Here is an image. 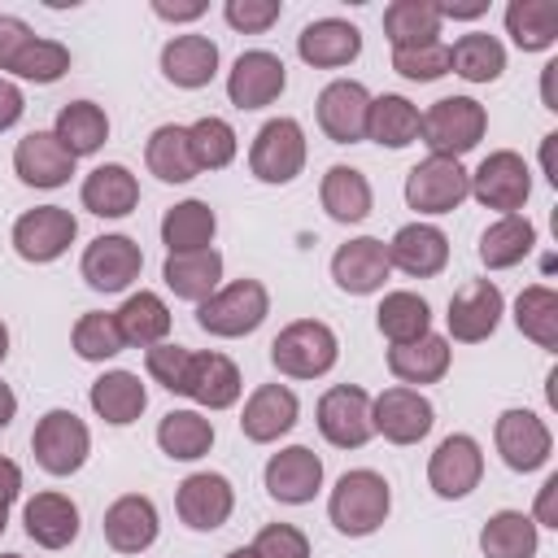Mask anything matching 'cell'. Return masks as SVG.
Returning <instances> with one entry per match:
<instances>
[{
  "label": "cell",
  "mask_w": 558,
  "mask_h": 558,
  "mask_svg": "<svg viewBox=\"0 0 558 558\" xmlns=\"http://www.w3.org/2000/svg\"><path fill=\"white\" fill-rule=\"evenodd\" d=\"M392 510V493H388V480L379 471H344L331 488V501H327V514L331 523L344 532V536H371Z\"/></svg>",
  "instance_id": "cell-1"
},
{
  "label": "cell",
  "mask_w": 558,
  "mask_h": 558,
  "mask_svg": "<svg viewBox=\"0 0 558 558\" xmlns=\"http://www.w3.org/2000/svg\"><path fill=\"white\" fill-rule=\"evenodd\" d=\"M484 126H488V113L471 96H445L418 118V135L432 148V157H453V161L484 140Z\"/></svg>",
  "instance_id": "cell-2"
},
{
  "label": "cell",
  "mask_w": 558,
  "mask_h": 558,
  "mask_svg": "<svg viewBox=\"0 0 558 558\" xmlns=\"http://www.w3.org/2000/svg\"><path fill=\"white\" fill-rule=\"evenodd\" d=\"M336 331L318 318H296L288 323L275 340H270V362L279 375L288 379H314V375H327L336 366Z\"/></svg>",
  "instance_id": "cell-3"
},
{
  "label": "cell",
  "mask_w": 558,
  "mask_h": 558,
  "mask_svg": "<svg viewBox=\"0 0 558 558\" xmlns=\"http://www.w3.org/2000/svg\"><path fill=\"white\" fill-rule=\"evenodd\" d=\"M266 314H270V296H266V288H262L257 279H231L227 288H218L214 296H205V301L196 305L201 331L227 336V340L257 331V327L266 323Z\"/></svg>",
  "instance_id": "cell-4"
},
{
  "label": "cell",
  "mask_w": 558,
  "mask_h": 558,
  "mask_svg": "<svg viewBox=\"0 0 558 558\" xmlns=\"http://www.w3.org/2000/svg\"><path fill=\"white\" fill-rule=\"evenodd\" d=\"M31 449H35V462L48 475H74L92 453V432L74 410H48L35 423Z\"/></svg>",
  "instance_id": "cell-5"
},
{
  "label": "cell",
  "mask_w": 558,
  "mask_h": 558,
  "mask_svg": "<svg viewBox=\"0 0 558 558\" xmlns=\"http://www.w3.org/2000/svg\"><path fill=\"white\" fill-rule=\"evenodd\" d=\"M305 166V131L296 118H270L248 148V170L262 183H292Z\"/></svg>",
  "instance_id": "cell-6"
},
{
  "label": "cell",
  "mask_w": 558,
  "mask_h": 558,
  "mask_svg": "<svg viewBox=\"0 0 558 558\" xmlns=\"http://www.w3.org/2000/svg\"><path fill=\"white\" fill-rule=\"evenodd\" d=\"M471 192V174L453 157H427L405 174V205L418 214H453Z\"/></svg>",
  "instance_id": "cell-7"
},
{
  "label": "cell",
  "mask_w": 558,
  "mask_h": 558,
  "mask_svg": "<svg viewBox=\"0 0 558 558\" xmlns=\"http://www.w3.org/2000/svg\"><path fill=\"white\" fill-rule=\"evenodd\" d=\"M532 192V170L519 153L501 148V153H488L480 161V170L471 174V196L484 205V209H501V214H514L523 209Z\"/></svg>",
  "instance_id": "cell-8"
},
{
  "label": "cell",
  "mask_w": 558,
  "mask_h": 558,
  "mask_svg": "<svg viewBox=\"0 0 558 558\" xmlns=\"http://www.w3.org/2000/svg\"><path fill=\"white\" fill-rule=\"evenodd\" d=\"M78 235V222L70 209L61 205H39V209H26L17 222H13V248L22 262H57Z\"/></svg>",
  "instance_id": "cell-9"
},
{
  "label": "cell",
  "mask_w": 558,
  "mask_h": 558,
  "mask_svg": "<svg viewBox=\"0 0 558 558\" xmlns=\"http://www.w3.org/2000/svg\"><path fill=\"white\" fill-rule=\"evenodd\" d=\"M436 423L432 401L418 388H384L371 401V427L392 445H418Z\"/></svg>",
  "instance_id": "cell-10"
},
{
  "label": "cell",
  "mask_w": 558,
  "mask_h": 558,
  "mask_svg": "<svg viewBox=\"0 0 558 558\" xmlns=\"http://www.w3.org/2000/svg\"><path fill=\"white\" fill-rule=\"evenodd\" d=\"M318 432L336 449H362L375 427H371V397L357 384H336L318 401Z\"/></svg>",
  "instance_id": "cell-11"
},
{
  "label": "cell",
  "mask_w": 558,
  "mask_h": 558,
  "mask_svg": "<svg viewBox=\"0 0 558 558\" xmlns=\"http://www.w3.org/2000/svg\"><path fill=\"white\" fill-rule=\"evenodd\" d=\"M144 270V253L131 235H96L83 248V279L96 292H126Z\"/></svg>",
  "instance_id": "cell-12"
},
{
  "label": "cell",
  "mask_w": 558,
  "mask_h": 558,
  "mask_svg": "<svg viewBox=\"0 0 558 558\" xmlns=\"http://www.w3.org/2000/svg\"><path fill=\"white\" fill-rule=\"evenodd\" d=\"M480 475H484V453H480V445H475L471 436H462V432L445 436V440L436 445L432 462H427V484H432V493L445 497V501L466 497V493L480 484Z\"/></svg>",
  "instance_id": "cell-13"
},
{
  "label": "cell",
  "mask_w": 558,
  "mask_h": 558,
  "mask_svg": "<svg viewBox=\"0 0 558 558\" xmlns=\"http://www.w3.org/2000/svg\"><path fill=\"white\" fill-rule=\"evenodd\" d=\"M366 109H371V92L353 78H336L318 92V126L331 144H357L366 140Z\"/></svg>",
  "instance_id": "cell-14"
},
{
  "label": "cell",
  "mask_w": 558,
  "mask_h": 558,
  "mask_svg": "<svg viewBox=\"0 0 558 558\" xmlns=\"http://www.w3.org/2000/svg\"><path fill=\"white\" fill-rule=\"evenodd\" d=\"M501 310H506L501 288L493 279H471L449 301V336L462 340V344H480V340H488L497 331Z\"/></svg>",
  "instance_id": "cell-15"
},
{
  "label": "cell",
  "mask_w": 558,
  "mask_h": 558,
  "mask_svg": "<svg viewBox=\"0 0 558 558\" xmlns=\"http://www.w3.org/2000/svg\"><path fill=\"white\" fill-rule=\"evenodd\" d=\"M493 440H497L501 462L510 471H523V475L536 471V466H545L549 462V449H554L549 427L532 410H506L497 418V427H493Z\"/></svg>",
  "instance_id": "cell-16"
},
{
  "label": "cell",
  "mask_w": 558,
  "mask_h": 558,
  "mask_svg": "<svg viewBox=\"0 0 558 558\" xmlns=\"http://www.w3.org/2000/svg\"><path fill=\"white\" fill-rule=\"evenodd\" d=\"M231 506H235V493L227 484V475L218 471H196L179 484L174 493V510L179 519L192 527V532H214L231 519Z\"/></svg>",
  "instance_id": "cell-17"
},
{
  "label": "cell",
  "mask_w": 558,
  "mask_h": 558,
  "mask_svg": "<svg viewBox=\"0 0 558 558\" xmlns=\"http://www.w3.org/2000/svg\"><path fill=\"white\" fill-rule=\"evenodd\" d=\"M288 74H283V61L266 48H253V52H240L231 74H227V96L235 109H266L270 100H279Z\"/></svg>",
  "instance_id": "cell-18"
},
{
  "label": "cell",
  "mask_w": 558,
  "mask_h": 558,
  "mask_svg": "<svg viewBox=\"0 0 558 558\" xmlns=\"http://www.w3.org/2000/svg\"><path fill=\"white\" fill-rule=\"evenodd\" d=\"M323 488V462L305 445H288L266 462V493L283 506H305Z\"/></svg>",
  "instance_id": "cell-19"
},
{
  "label": "cell",
  "mask_w": 558,
  "mask_h": 558,
  "mask_svg": "<svg viewBox=\"0 0 558 558\" xmlns=\"http://www.w3.org/2000/svg\"><path fill=\"white\" fill-rule=\"evenodd\" d=\"M384 248H388V266H397V270H405L414 279H432L449 262V240L432 222H405Z\"/></svg>",
  "instance_id": "cell-20"
},
{
  "label": "cell",
  "mask_w": 558,
  "mask_h": 558,
  "mask_svg": "<svg viewBox=\"0 0 558 558\" xmlns=\"http://www.w3.org/2000/svg\"><path fill=\"white\" fill-rule=\"evenodd\" d=\"M388 270H392V266H388V248H384V240H375V235H357V240L340 244L336 257H331V279H336L344 292H353V296L379 292L384 279H388Z\"/></svg>",
  "instance_id": "cell-21"
},
{
  "label": "cell",
  "mask_w": 558,
  "mask_h": 558,
  "mask_svg": "<svg viewBox=\"0 0 558 558\" xmlns=\"http://www.w3.org/2000/svg\"><path fill=\"white\" fill-rule=\"evenodd\" d=\"M13 170L31 187H61L74 174V157L65 153V144L52 131H31L13 148Z\"/></svg>",
  "instance_id": "cell-22"
},
{
  "label": "cell",
  "mask_w": 558,
  "mask_h": 558,
  "mask_svg": "<svg viewBox=\"0 0 558 558\" xmlns=\"http://www.w3.org/2000/svg\"><path fill=\"white\" fill-rule=\"evenodd\" d=\"M296 414H301V405H296V392H292L288 384H262V388L244 401L240 432H244L248 440H257V445H270V440H279L283 432L296 427Z\"/></svg>",
  "instance_id": "cell-23"
},
{
  "label": "cell",
  "mask_w": 558,
  "mask_h": 558,
  "mask_svg": "<svg viewBox=\"0 0 558 558\" xmlns=\"http://www.w3.org/2000/svg\"><path fill=\"white\" fill-rule=\"evenodd\" d=\"M296 52L314 70H336L362 52V31L344 17H318L296 35Z\"/></svg>",
  "instance_id": "cell-24"
},
{
  "label": "cell",
  "mask_w": 558,
  "mask_h": 558,
  "mask_svg": "<svg viewBox=\"0 0 558 558\" xmlns=\"http://www.w3.org/2000/svg\"><path fill=\"white\" fill-rule=\"evenodd\" d=\"M240 371L231 357L222 353H192L187 357V375H183V397H192L196 405L209 410H227L240 401Z\"/></svg>",
  "instance_id": "cell-25"
},
{
  "label": "cell",
  "mask_w": 558,
  "mask_h": 558,
  "mask_svg": "<svg viewBox=\"0 0 558 558\" xmlns=\"http://www.w3.org/2000/svg\"><path fill=\"white\" fill-rule=\"evenodd\" d=\"M105 541L118 554H144L157 541V506L144 493H126L105 510Z\"/></svg>",
  "instance_id": "cell-26"
},
{
  "label": "cell",
  "mask_w": 558,
  "mask_h": 558,
  "mask_svg": "<svg viewBox=\"0 0 558 558\" xmlns=\"http://www.w3.org/2000/svg\"><path fill=\"white\" fill-rule=\"evenodd\" d=\"M161 279L166 288L179 296V301H205L218 292L222 283V253L218 248H196V253H166V266H161Z\"/></svg>",
  "instance_id": "cell-27"
},
{
  "label": "cell",
  "mask_w": 558,
  "mask_h": 558,
  "mask_svg": "<svg viewBox=\"0 0 558 558\" xmlns=\"http://www.w3.org/2000/svg\"><path fill=\"white\" fill-rule=\"evenodd\" d=\"M26 536L44 549H65L78 536V506L65 493H35L22 510Z\"/></svg>",
  "instance_id": "cell-28"
},
{
  "label": "cell",
  "mask_w": 558,
  "mask_h": 558,
  "mask_svg": "<svg viewBox=\"0 0 558 558\" xmlns=\"http://www.w3.org/2000/svg\"><path fill=\"white\" fill-rule=\"evenodd\" d=\"M83 209L96 214V218H126L135 205H140V183L126 166L109 161V166H96L87 179H83Z\"/></svg>",
  "instance_id": "cell-29"
},
{
  "label": "cell",
  "mask_w": 558,
  "mask_h": 558,
  "mask_svg": "<svg viewBox=\"0 0 558 558\" xmlns=\"http://www.w3.org/2000/svg\"><path fill=\"white\" fill-rule=\"evenodd\" d=\"M161 74L174 87H205L218 74V44L209 35H174L161 48Z\"/></svg>",
  "instance_id": "cell-30"
},
{
  "label": "cell",
  "mask_w": 558,
  "mask_h": 558,
  "mask_svg": "<svg viewBox=\"0 0 558 558\" xmlns=\"http://www.w3.org/2000/svg\"><path fill=\"white\" fill-rule=\"evenodd\" d=\"M87 397H92V410H96L105 423H113V427L135 423V418L144 414V405H148V392H144L140 375H131V371H105V375L92 384Z\"/></svg>",
  "instance_id": "cell-31"
},
{
  "label": "cell",
  "mask_w": 558,
  "mask_h": 558,
  "mask_svg": "<svg viewBox=\"0 0 558 558\" xmlns=\"http://www.w3.org/2000/svg\"><path fill=\"white\" fill-rule=\"evenodd\" d=\"M214 231H218V218H214V209L205 201H179L161 218V244H166V253L209 248L214 244Z\"/></svg>",
  "instance_id": "cell-32"
},
{
  "label": "cell",
  "mask_w": 558,
  "mask_h": 558,
  "mask_svg": "<svg viewBox=\"0 0 558 558\" xmlns=\"http://www.w3.org/2000/svg\"><path fill=\"white\" fill-rule=\"evenodd\" d=\"M388 371L401 384H436L449 371V340L427 331L410 344H392L388 349Z\"/></svg>",
  "instance_id": "cell-33"
},
{
  "label": "cell",
  "mask_w": 558,
  "mask_h": 558,
  "mask_svg": "<svg viewBox=\"0 0 558 558\" xmlns=\"http://www.w3.org/2000/svg\"><path fill=\"white\" fill-rule=\"evenodd\" d=\"M113 318H118L122 344L153 349V344H161L170 336V310H166V301L157 292H131Z\"/></svg>",
  "instance_id": "cell-34"
},
{
  "label": "cell",
  "mask_w": 558,
  "mask_h": 558,
  "mask_svg": "<svg viewBox=\"0 0 558 558\" xmlns=\"http://www.w3.org/2000/svg\"><path fill=\"white\" fill-rule=\"evenodd\" d=\"M418 118H423V113H418L405 96L384 92V96H375L371 109H366V140H375V144H384V148H405V144L418 140Z\"/></svg>",
  "instance_id": "cell-35"
},
{
  "label": "cell",
  "mask_w": 558,
  "mask_h": 558,
  "mask_svg": "<svg viewBox=\"0 0 558 558\" xmlns=\"http://www.w3.org/2000/svg\"><path fill=\"white\" fill-rule=\"evenodd\" d=\"M52 135H57V140L65 144V153L78 161V157L96 153V148L109 140V118H105V109L92 105V100H70V105H61Z\"/></svg>",
  "instance_id": "cell-36"
},
{
  "label": "cell",
  "mask_w": 558,
  "mask_h": 558,
  "mask_svg": "<svg viewBox=\"0 0 558 558\" xmlns=\"http://www.w3.org/2000/svg\"><path fill=\"white\" fill-rule=\"evenodd\" d=\"M144 161L161 183H187L196 179V161H192V144H187V126L166 122L148 135L144 144Z\"/></svg>",
  "instance_id": "cell-37"
},
{
  "label": "cell",
  "mask_w": 558,
  "mask_h": 558,
  "mask_svg": "<svg viewBox=\"0 0 558 558\" xmlns=\"http://www.w3.org/2000/svg\"><path fill=\"white\" fill-rule=\"evenodd\" d=\"M157 445L166 458L174 462H196L209 453L214 445V423L196 410H170L161 423H157Z\"/></svg>",
  "instance_id": "cell-38"
},
{
  "label": "cell",
  "mask_w": 558,
  "mask_h": 558,
  "mask_svg": "<svg viewBox=\"0 0 558 558\" xmlns=\"http://www.w3.org/2000/svg\"><path fill=\"white\" fill-rule=\"evenodd\" d=\"M536 244V227L519 214H501L484 235H480V262L488 270H506V266H519Z\"/></svg>",
  "instance_id": "cell-39"
},
{
  "label": "cell",
  "mask_w": 558,
  "mask_h": 558,
  "mask_svg": "<svg viewBox=\"0 0 558 558\" xmlns=\"http://www.w3.org/2000/svg\"><path fill=\"white\" fill-rule=\"evenodd\" d=\"M384 35L397 48H418V44H432L440 35V13L432 0H392L384 9Z\"/></svg>",
  "instance_id": "cell-40"
},
{
  "label": "cell",
  "mask_w": 558,
  "mask_h": 558,
  "mask_svg": "<svg viewBox=\"0 0 558 558\" xmlns=\"http://www.w3.org/2000/svg\"><path fill=\"white\" fill-rule=\"evenodd\" d=\"M318 196H323V209H327L336 222H362V218L371 214V183H366V174L353 170V166H331V170L323 174Z\"/></svg>",
  "instance_id": "cell-41"
},
{
  "label": "cell",
  "mask_w": 558,
  "mask_h": 558,
  "mask_svg": "<svg viewBox=\"0 0 558 558\" xmlns=\"http://www.w3.org/2000/svg\"><path fill=\"white\" fill-rule=\"evenodd\" d=\"M484 558H532L536 554V523L523 510H497L480 532Z\"/></svg>",
  "instance_id": "cell-42"
},
{
  "label": "cell",
  "mask_w": 558,
  "mask_h": 558,
  "mask_svg": "<svg viewBox=\"0 0 558 558\" xmlns=\"http://www.w3.org/2000/svg\"><path fill=\"white\" fill-rule=\"evenodd\" d=\"M506 31L523 52H545L558 39V4L554 0H514L506 9Z\"/></svg>",
  "instance_id": "cell-43"
},
{
  "label": "cell",
  "mask_w": 558,
  "mask_h": 558,
  "mask_svg": "<svg viewBox=\"0 0 558 558\" xmlns=\"http://www.w3.org/2000/svg\"><path fill=\"white\" fill-rule=\"evenodd\" d=\"M449 70L462 74L466 83H493L506 70V48L497 44V35L471 31L449 48Z\"/></svg>",
  "instance_id": "cell-44"
},
{
  "label": "cell",
  "mask_w": 558,
  "mask_h": 558,
  "mask_svg": "<svg viewBox=\"0 0 558 558\" xmlns=\"http://www.w3.org/2000/svg\"><path fill=\"white\" fill-rule=\"evenodd\" d=\"M375 323L392 344H410L432 331V310L418 292H388L375 310Z\"/></svg>",
  "instance_id": "cell-45"
},
{
  "label": "cell",
  "mask_w": 558,
  "mask_h": 558,
  "mask_svg": "<svg viewBox=\"0 0 558 558\" xmlns=\"http://www.w3.org/2000/svg\"><path fill=\"white\" fill-rule=\"evenodd\" d=\"M514 323L541 349H558V292L545 288V283L523 288L519 301H514Z\"/></svg>",
  "instance_id": "cell-46"
},
{
  "label": "cell",
  "mask_w": 558,
  "mask_h": 558,
  "mask_svg": "<svg viewBox=\"0 0 558 558\" xmlns=\"http://www.w3.org/2000/svg\"><path fill=\"white\" fill-rule=\"evenodd\" d=\"M187 144H192L196 170H222L235 157V131L222 118H196L187 126Z\"/></svg>",
  "instance_id": "cell-47"
},
{
  "label": "cell",
  "mask_w": 558,
  "mask_h": 558,
  "mask_svg": "<svg viewBox=\"0 0 558 558\" xmlns=\"http://www.w3.org/2000/svg\"><path fill=\"white\" fill-rule=\"evenodd\" d=\"M74 353L83 357V362H105V357H113V353H122L126 344H122V331H118V318L113 314H105V310H92V314H83L78 323H74Z\"/></svg>",
  "instance_id": "cell-48"
},
{
  "label": "cell",
  "mask_w": 558,
  "mask_h": 558,
  "mask_svg": "<svg viewBox=\"0 0 558 558\" xmlns=\"http://www.w3.org/2000/svg\"><path fill=\"white\" fill-rule=\"evenodd\" d=\"M65 70H70V48L57 44V39H39V35H35V39L17 52V61H13L9 74L31 78V83H57Z\"/></svg>",
  "instance_id": "cell-49"
},
{
  "label": "cell",
  "mask_w": 558,
  "mask_h": 558,
  "mask_svg": "<svg viewBox=\"0 0 558 558\" xmlns=\"http://www.w3.org/2000/svg\"><path fill=\"white\" fill-rule=\"evenodd\" d=\"M392 70L410 83H432L440 74H449V48L440 39L432 44H418V48H397L392 52Z\"/></svg>",
  "instance_id": "cell-50"
},
{
  "label": "cell",
  "mask_w": 558,
  "mask_h": 558,
  "mask_svg": "<svg viewBox=\"0 0 558 558\" xmlns=\"http://www.w3.org/2000/svg\"><path fill=\"white\" fill-rule=\"evenodd\" d=\"M248 549L253 558H310V541L292 523H266Z\"/></svg>",
  "instance_id": "cell-51"
},
{
  "label": "cell",
  "mask_w": 558,
  "mask_h": 558,
  "mask_svg": "<svg viewBox=\"0 0 558 558\" xmlns=\"http://www.w3.org/2000/svg\"><path fill=\"white\" fill-rule=\"evenodd\" d=\"M187 357H192V349H183V344H153L148 353H144V366H148V375L166 388V392H183V375H187Z\"/></svg>",
  "instance_id": "cell-52"
},
{
  "label": "cell",
  "mask_w": 558,
  "mask_h": 558,
  "mask_svg": "<svg viewBox=\"0 0 558 558\" xmlns=\"http://www.w3.org/2000/svg\"><path fill=\"white\" fill-rule=\"evenodd\" d=\"M279 0H227V9H222V17L235 26V31H244V35H262V31H270L275 22H279Z\"/></svg>",
  "instance_id": "cell-53"
},
{
  "label": "cell",
  "mask_w": 558,
  "mask_h": 558,
  "mask_svg": "<svg viewBox=\"0 0 558 558\" xmlns=\"http://www.w3.org/2000/svg\"><path fill=\"white\" fill-rule=\"evenodd\" d=\"M31 39H35V35H31V26H26L22 17H13V13H0V70H13L17 52H22Z\"/></svg>",
  "instance_id": "cell-54"
},
{
  "label": "cell",
  "mask_w": 558,
  "mask_h": 558,
  "mask_svg": "<svg viewBox=\"0 0 558 558\" xmlns=\"http://www.w3.org/2000/svg\"><path fill=\"white\" fill-rule=\"evenodd\" d=\"M22 109H26L22 92H17L9 78H0V131H9V126L22 118Z\"/></svg>",
  "instance_id": "cell-55"
},
{
  "label": "cell",
  "mask_w": 558,
  "mask_h": 558,
  "mask_svg": "<svg viewBox=\"0 0 558 558\" xmlns=\"http://www.w3.org/2000/svg\"><path fill=\"white\" fill-rule=\"evenodd\" d=\"M17 493H22V471H17V462L0 458V510H9L17 501Z\"/></svg>",
  "instance_id": "cell-56"
},
{
  "label": "cell",
  "mask_w": 558,
  "mask_h": 558,
  "mask_svg": "<svg viewBox=\"0 0 558 558\" xmlns=\"http://www.w3.org/2000/svg\"><path fill=\"white\" fill-rule=\"evenodd\" d=\"M554 493H558V475H549V480L541 484V497H536V519H532V523H549V527H558V514H554Z\"/></svg>",
  "instance_id": "cell-57"
},
{
  "label": "cell",
  "mask_w": 558,
  "mask_h": 558,
  "mask_svg": "<svg viewBox=\"0 0 558 558\" xmlns=\"http://www.w3.org/2000/svg\"><path fill=\"white\" fill-rule=\"evenodd\" d=\"M153 13H157V17H166V22H192V17H201V13H205V4H166V0H157V4H153Z\"/></svg>",
  "instance_id": "cell-58"
},
{
  "label": "cell",
  "mask_w": 558,
  "mask_h": 558,
  "mask_svg": "<svg viewBox=\"0 0 558 558\" xmlns=\"http://www.w3.org/2000/svg\"><path fill=\"white\" fill-rule=\"evenodd\" d=\"M488 9V0H471V4H436L440 17H480Z\"/></svg>",
  "instance_id": "cell-59"
},
{
  "label": "cell",
  "mask_w": 558,
  "mask_h": 558,
  "mask_svg": "<svg viewBox=\"0 0 558 558\" xmlns=\"http://www.w3.org/2000/svg\"><path fill=\"white\" fill-rule=\"evenodd\" d=\"M17 414V397H13V388L9 384H0V427H9V418Z\"/></svg>",
  "instance_id": "cell-60"
},
{
  "label": "cell",
  "mask_w": 558,
  "mask_h": 558,
  "mask_svg": "<svg viewBox=\"0 0 558 558\" xmlns=\"http://www.w3.org/2000/svg\"><path fill=\"white\" fill-rule=\"evenodd\" d=\"M4 353H9V327L0 323V362H4Z\"/></svg>",
  "instance_id": "cell-61"
},
{
  "label": "cell",
  "mask_w": 558,
  "mask_h": 558,
  "mask_svg": "<svg viewBox=\"0 0 558 558\" xmlns=\"http://www.w3.org/2000/svg\"><path fill=\"white\" fill-rule=\"evenodd\" d=\"M227 558H253V549H231Z\"/></svg>",
  "instance_id": "cell-62"
},
{
  "label": "cell",
  "mask_w": 558,
  "mask_h": 558,
  "mask_svg": "<svg viewBox=\"0 0 558 558\" xmlns=\"http://www.w3.org/2000/svg\"><path fill=\"white\" fill-rule=\"evenodd\" d=\"M4 527H9V510H0V532H4Z\"/></svg>",
  "instance_id": "cell-63"
},
{
  "label": "cell",
  "mask_w": 558,
  "mask_h": 558,
  "mask_svg": "<svg viewBox=\"0 0 558 558\" xmlns=\"http://www.w3.org/2000/svg\"><path fill=\"white\" fill-rule=\"evenodd\" d=\"M0 558H22V554H0Z\"/></svg>",
  "instance_id": "cell-64"
}]
</instances>
